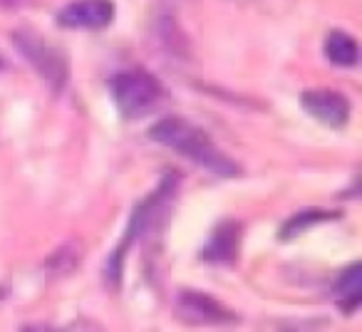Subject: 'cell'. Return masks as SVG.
Returning a JSON list of instances; mask_svg holds the SVG:
<instances>
[{"instance_id": "cell-1", "label": "cell", "mask_w": 362, "mask_h": 332, "mask_svg": "<svg viewBox=\"0 0 362 332\" xmlns=\"http://www.w3.org/2000/svg\"><path fill=\"white\" fill-rule=\"evenodd\" d=\"M149 136L154 141H159L161 146H166V149L176 151L179 156H184V159L194 161L197 166L206 169V172L216 174V177L231 179L241 174V166H238L231 156L223 154V151L214 144V139L206 131L189 124V121L179 119V117H166V119H161L159 124L151 126Z\"/></svg>"}, {"instance_id": "cell-2", "label": "cell", "mask_w": 362, "mask_h": 332, "mask_svg": "<svg viewBox=\"0 0 362 332\" xmlns=\"http://www.w3.org/2000/svg\"><path fill=\"white\" fill-rule=\"evenodd\" d=\"M112 97L124 119H141L146 117L164 97V87L151 72L134 67V70L117 72L110 82Z\"/></svg>"}, {"instance_id": "cell-3", "label": "cell", "mask_w": 362, "mask_h": 332, "mask_svg": "<svg viewBox=\"0 0 362 332\" xmlns=\"http://www.w3.org/2000/svg\"><path fill=\"white\" fill-rule=\"evenodd\" d=\"M171 194H174V179H169V182H161L159 189H156L154 194H149L144 201H139L134 206V211H132L129 223H127V231H124V236H122L119 246L115 248V253L110 256V261L105 263V278L110 280V285L117 287L122 283L127 253H129V248L134 246V241H139V238L149 231L156 211L164 206V201L171 196Z\"/></svg>"}, {"instance_id": "cell-4", "label": "cell", "mask_w": 362, "mask_h": 332, "mask_svg": "<svg viewBox=\"0 0 362 332\" xmlns=\"http://www.w3.org/2000/svg\"><path fill=\"white\" fill-rule=\"evenodd\" d=\"M13 42H16V50L33 65V70L50 85L52 92L65 90L70 82V65L55 45H50L45 37H40L30 28H21L13 35Z\"/></svg>"}, {"instance_id": "cell-5", "label": "cell", "mask_w": 362, "mask_h": 332, "mask_svg": "<svg viewBox=\"0 0 362 332\" xmlns=\"http://www.w3.org/2000/svg\"><path fill=\"white\" fill-rule=\"evenodd\" d=\"M176 312L189 325H233L238 320L223 302L199 290H181L176 297Z\"/></svg>"}, {"instance_id": "cell-6", "label": "cell", "mask_w": 362, "mask_h": 332, "mask_svg": "<svg viewBox=\"0 0 362 332\" xmlns=\"http://www.w3.org/2000/svg\"><path fill=\"white\" fill-rule=\"evenodd\" d=\"M57 25L67 30H105L115 20L112 0H72L57 13Z\"/></svg>"}, {"instance_id": "cell-7", "label": "cell", "mask_w": 362, "mask_h": 332, "mask_svg": "<svg viewBox=\"0 0 362 332\" xmlns=\"http://www.w3.org/2000/svg\"><path fill=\"white\" fill-rule=\"evenodd\" d=\"M300 107L330 129H342L350 121V100L335 90H308L300 95Z\"/></svg>"}, {"instance_id": "cell-8", "label": "cell", "mask_w": 362, "mask_h": 332, "mask_svg": "<svg viewBox=\"0 0 362 332\" xmlns=\"http://www.w3.org/2000/svg\"><path fill=\"white\" fill-rule=\"evenodd\" d=\"M238 246H241V226L236 221H223L214 228L209 241L199 251V258L209 266H233L238 258Z\"/></svg>"}, {"instance_id": "cell-9", "label": "cell", "mask_w": 362, "mask_h": 332, "mask_svg": "<svg viewBox=\"0 0 362 332\" xmlns=\"http://www.w3.org/2000/svg\"><path fill=\"white\" fill-rule=\"evenodd\" d=\"M335 295H337V307L342 312H355L360 307L362 300V266L352 263L340 273V278L335 280Z\"/></svg>"}, {"instance_id": "cell-10", "label": "cell", "mask_w": 362, "mask_h": 332, "mask_svg": "<svg viewBox=\"0 0 362 332\" xmlns=\"http://www.w3.org/2000/svg\"><path fill=\"white\" fill-rule=\"evenodd\" d=\"M325 55H327V60L337 67H355L357 57H360V52H357V40L342 30H332L325 40Z\"/></svg>"}, {"instance_id": "cell-11", "label": "cell", "mask_w": 362, "mask_h": 332, "mask_svg": "<svg viewBox=\"0 0 362 332\" xmlns=\"http://www.w3.org/2000/svg\"><path fill=\"white\" fill-rule=\"evenodd\" d=\"M335 218H340V213H335V211H317V208H305V211L296 213V216L288 218V221L283 223L281 231H278V238H283V241H291V238H296V236H300V233L310 231L313 226H320V223L335 221Z\"/></svg>"}, {"instance_id": "cell-12", "label": "cell", "mask_w": 362, "mask_h": 332, "mask_svg": "<svg viewBox=\"0 0 362 332\" xmlns=\"http://www.w3.org/2000/svg\"><path fill=\"white\" fill-rule=\"evenodd\" d=\"M3 67H6V62H3V57H0V70H3Z\"/></svg>"}]
</instances>
